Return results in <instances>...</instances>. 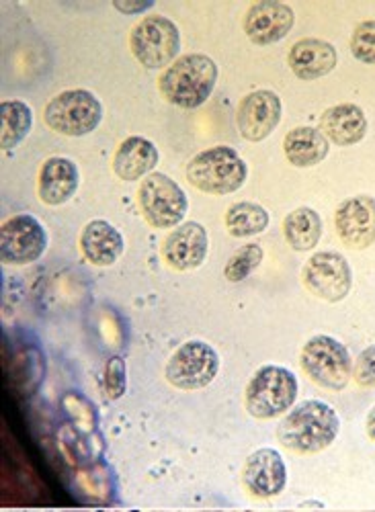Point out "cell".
Returning <instances> with one entry per match:
<instances>
[{
    "mask_svg": "<svg viewBox=\"0 0 375 512\" xmlns=\"http://www.w3.org/2000/svg\"><path fill=\"white\" fill-rule=\"evenodd\" d=\"M283 152L285 158L298 166V168H310L320 164L328 152V140L326 136L316 130V127H296V130H291L285 140H283Z\"/></svg>",
    "mask_w": 375,
    "mask_h": 512,
    "instance_id": "7402d4cb",
    "label": "cell"
},
{
    "mask_svg": "<svg viewBox=\"0 0 375 512\" xmlns=\"http://www.w3.org/2000/svg\"><path fill=\"white\" fill-rule=\"evenodd\" d=\"M103 390L109 400L123 398L125 390H128V365H125L123 357L113 355L103 371Z\"/></svg>",
    "mask_w": 375,
    "mask_h": 512,
    "instance_id": "4316f807",
    "label": "cell"
},
{
    "mask_svg": "<svg viewBox=\"0 0 375 512\" xmlns=\"http://www.w3.org/2000/svg\"><path fill=\"white\" fill-rule=\"evenodd\" d=\"M339 431L341 420L335 408L320 400H306L279 422L277 439L289 451L312 455L335 443Z\"/></svg>",
    "mask_w": 375,
    "mask_h": 512,
    "instance_id": "6da1fadb",
    "label": "cell"
},
{
    "mask_svg": "<svg viewBox=\"0 0 375 512\" xmlns=\"http://www.w3.org/2000/svg\"><path fill=\"white\" fill-rule=\"evenodd\" d=\"M351 52L359 62L375 66V21H363L355 27Z\"/></svg>",
    "mask_w": 375,
    "mask_h": 512,
    "instance_id": "83f0119b",
    "label": "cell"
},
{
    "mask_svg": "<svg viewBox=\"0 0 375 512\" xmlns=\"http://www.w3.org/2000/svg\"><path fill=\"white\" fill-rule=\"evenodd\" d=\"M113 7L123 15H140L152 9L154 3L152 0H138V3H134V0H115Z\"/></svg>",
    "mask_w": 375,
    "mask_h": 512,
    "instance_id": "f546056e",
    "label": "cell"
},
{
    "mask_svg": "<svg viewBox=\"0 0 375 512\" xmlns=\"http://www.w3.org/2000/svg\"><path fill=\"white\" fill-rule=\"evenodd\" d=\"M48 242V232L41 222L29 213H19L7 220L0 230V256L7 265H31L46 252Z\"/></svg>",
    "mask_w": 375,
    "mask_h": 512,
    "instance_id": "8fae6325",
    "label": "cell"
},
{
    "mask_svg": "<svg viewBox=\"0 0 375 512\" xmlns=\"http://www.w3.org/2000/svg\"><path fill=\"white\" fill-rule=\"evenodd\" d=\"M160 160L158 148L154 142L142 138V136H130L128 140H123L113 156V173L121 181H140L152 175V170L156 168Z\"/></svg>",
    "mask_w": 375,
    "mask_h": 512,
    "instance_id": "ffe728a7",
    "label": "cell"
},
{
    "mask_svg": "<svg viewBox=\"0 0 375 512\" xmlns=\"http://www.w3.org/2000/svg\"><path fill=\"white\" fill-rule=\"evenodd\" d=\"M46 125L52 132L82 138L93 134L103 121V105L101 101L87 89H72L56 95L46 111Z\"/></svg>",
    "mask_w": 375,
    "mask_h": 512,
    "instance_id": "5b68a950",
    "label": "cell"
},
{
    "mask_svg": "<svg viewBox=\"0 0 375 512\" xmlns=\"http://www.w3.org/2000/svg\"><path fill=\"white\" fill-rule=\"evenodd\" d=\"M353 377L357 381V386L375 388V345L359 353L353 367Z\"/></svg>",
    "mask_w": 375,
    "mask_h": 512,
    "instance_id": "f1b7e54d",
    "label": "cell"
},
{
    "mask_svg": "<svg viewBox=\"0 0 375 512\" xmlns=\"http://www.w3.org/2000/svg\"><path fill=\"white\" fill-rule=\"evenodd\" d=\"M210 250V238L201 224L185 222L177 226L162 244V256L166 265L175 271L199 269Z\"/></svg>",
    "mask_w": 375,
    "mask_h": 512,
    "instance_id": "2e32d148",
    "label": "cell"
},
{
    "mask_svg": "<svg viewBox=\"0 0 375 512\" xmlns=\"http://www.w3.org/2000/svg\"><path fill=\"white\" fill-rule=\"evenodd\" d=\"M320 132L332 144L355 146L367 134V117L359 105L341 103L322 113Z\"/></svg>",
    "mask_w": 375,
    "mask_h": 512,
    "instance_id": "d6986e66",
    "label": "cell"
},
{
    "mask_svg": "<svg viewBox=\"0 0 375 512\" xmlns=\"http://www.w3.org/2000/svg\"><path fill=\"white\" fill-rule=\"evenodd\" d=\"M283 236L287 244L298 252L316 248L322 236V218L318 211L312 207H298L287 213L283 220Z\"/></svg>",
    "mask_w": 375,
    "mask_h": 512,
    "instance_id": "603a6c76",
    "label": "cell"
},
{
    "mask_svg": "<svg viewBox=\"0 0 375 512\" xmlns=\"http://www.w3.org/2000/svg\"><path fill=\"white\" fill-rule=\"evenodd\" d=\"M130 50L144 68L166 70L181 52V31L162 15L146 17L130 33Z\"/></svg>",
    "mask_w": 375,
    "mask_h": 512,
    "instance_id": "52a82bcc",
    "label": "cell"
},
{
    "mask_svg": "<svg viewBox=\"0 0 375 512\" xmlns=\"http://www.w3.org/2000/svg\"><path fill=\"white\" fill-rule=\"evenodd\" d=\"M263 259H265V250L261 244H255V242L244 244L230 256V261L224 267V277L230 283H240L261 267Z\"/></svg>",
    "mask_w": 375,
    "mask_h": 512,
    "instance_id": "484cf974",
    "label": "cell"
},
{
    "mask_svg": "<svg viewBox=\"0 0 375 512\" xmlns=\"http://www.w3.org/2000/svg\"><path fill=\"white\" fill-rule=\"evenodd\" d=\"M283 105L277 93L273 91H255L246 95L236 111L238 132L248 142L267 140L281 121Z\"/></svg>",
    "mask_w": 375,
    "mask_h": 512,
    "instance_id": "7c38bea8",
    "label": "cell"
},
{
    "mask_svg": "<svg viewBox=\"0 0 375 512\" xmlns=\"http://www.w3.org/2000/svg\"><path fill=\"white\" fill-rule=\"evenodd\" d=\"M300 363L316 386L332 392L345 390L353 373V361L347 347L326 334L308 340L302 349Z\"/></svg>",
    "mask_w": 375,
    "mask_h": 512,
    "instance_id": "8992f818",
    "label": "cell"
},
{
    "mask_svg": "<svg viewBox=\"0 0 375 512\" xmlns=\"http://www.w3.org/2000/svg\"><path fill=\"white\" fill-rule=\"evenodd\" d=\"M365 429H367V435L371 441H375V406L369 410L367 414V420H365Z\"/></svg>",
    "mask_w": 375,
    "mask_h": 512,
    "instance_id": "4dcf8cb0",
    "label": "cell"
},
{
    "mask_svg": "<svg viewBox=\"0 0 375 512\" xmlns=\"http://www.w3.org/2000/svg\"><path fill=\"white\" fill-rule=\"evenodd\" d=\"M33 111L23 101H3L0 105V142L5 150L17 148L31 132Z\"/></svg>",
    "mask_w": 375,
    "mask_h": 512,
    "instance_id": "d4e9b609",
    "label": "cell"
},
{
    "mask_svg": "<svg viewBox=\"0 0 375 512\" xmlns=\"http://www.w3.org/2000/svg\"><path fill=\"white\" fill-rule=\"evenodd\" d=\"M220 373L218 351L203 340H187L164 367V377L177 390L193 392L212 386Z\"/></svg>",
    "mask_w": 375,
    "mask_h": 512,
    "instance_id": "ba28073f",
    "label": "cell"
},
{
    "mask_svg": "<svg viewBox=\"0 0 375 512\" xmlns=\"http://www.w3.org/2000/svg\"><path fill=\"white\" fill-rule=\"evenodd\" d=\"M296 25V13L279 0H261L246 11L244 33L255 46H271L285 39Z\"/></svg>",
    "mask_w": 375,
    "mask_h": 512,
    "instance_id": "4fadbf2b",
    "label": "cell"
},
{
    "mask_svg": "<svg viewBox=\"0 0 375 512\" xmlns=\"http://www.w3.org/2000/svg\"><path fill=\"white\" fill-rule=\"evenodd\" d=\"M125 242L121 232L105 220H93L80 234V250L95 267H111L123 254Z\"/></svg>",
    "mask_w": 375,
    "mask_h": 512,
    "instance_id": "44dd1931",
    "label": "cell"
},
{
    "mask_svg": "<svg viewBox=\"0 0 375 512\" xmlns=\"http://www.w3.org/2000/svg\"><path fill=\"white\" fill-rule=\"evenodd\" d=\"M218 82V64L205 54L177 58L158 78L160 95L175 107L197 109L212 97Z\"/></svg>",
    "mask_w": 375,
    "mask_h": 512,
    "instance_id": "7a4b0ae2",
    "label": "cell"
},
{
    "mask_svg": "<svg viewBox=\"0 0 375 512\" xmlns=\"http://www.w3.org/2000/svg\"><path fill=\"white\" fill-rule=\"evenodd\" d=\"M242 482L255 498H273L285 490L287 467L275 449H259L244 461Z\"/></svg>",
    "mask_w": 375,
    "mask_h": 512,
    "instance_id": "9a60e30c",
    "label": "cell"
},
{
    "mask_svg": "<svg viewBox=\"0 0 375 512\" xmlns=\"http://www.w3.org/2000/svg\"><path fill=\"white\" fill-rule=\"evenodd\" d=\"M298 398V379L287 367L265 365L250 377L244 404L250 416L271 420L285 414Z\"/></svg>",
    "mask_w": 375,
    "mask_h": 512,
    "instance_id": "277c9868",
    "label": "cell"
},
{
    "mask_svg": "<svg viewBox=\"0 0 375 512\" xmlns=\"http://www.w3.org/2000/svg\"><path fill=\"white\" fill-rule=\"evenodd\" d=\"M80 185V170L74 160L64 156H52L39 170L37 193L46 205L58 207L74 197Z\"/></svg>",
    "mask_w": 375,
    "mask_h": 512,
    "instance_id": "e0dca14e",
    "label": "cell"
},
{
    "mask_svg": "<svg viewBox=\"0 0 375 512\" xmlns=\"http://www.w3.org/2000/svg\"><path fill=\"white\" fill-rule=\"evenodd\" d=\"M337 234L353 250L369 248L375 242V199L357 195L345 199L335 213Z\"/></svg>",
    "mask_w": 375,
    "mask_h": 512,
    "instance_id": "5bb4252c",
    "label": "cell"
},
{
    "mask_svg": "<svg viewBox=\"0 0 375 512\" xmlns=\"http://www.w3.org/2000/svg\"><path fill=\"white\" fill-rule=\"evenodd\" d=\"M287 64L300 80H318L337 66V50L324 39L306 37L289 50Z\"/></svg>",
    "mask_w": 375,
    "mask_h": 512,
    "instance_id": "ac0fdd59",
    "label": "cell"
},
{
    "mask_svg": "<svg viewBox=\"0 0 375 512\" xmlns=\"http://www.w3.org/2000/svg\"><path fill=\"white\" fill-rule=\"evenodd\" d=\"M306 289L318 300L339 304L351 291L353 273L345 256L335 250L314 252L302 273Z\"/></svg>",
    "mask_w": 375,
    "mask_h": 512,
    "instance_id": "30bf717a",
    "label": "cell"
},
{
    "mask_svg": "<svg viewBox=\"0 0 375 512\" xmlns=\"http://www.w3.org/2000/svg\"><path fill=\"white\" fill-rule=\"evenodd\" d=\"M248 166L230 146H214L199 152L187 164V181L207 195H230L244 187Z\"/></svg>",
    "mask_w": 375,
    "mask_h": 512,
    "instance_id": "3957f363",
    "label": "cell"
},
{
    "mask_svg": "<svg viewBox=\"0 0 375 512\" xmlns=\"http://www.w3.org/2000/svg\"><path fill=\"white\" fill-rule=\"evenodd\" d=\"M226 230L234 238L263 234L269 228V211L253 201H238L226 211Z\"/></svg>",
    "mask_w": 375,
    "mask_h": 512,
    "instance_id": "cb8c5ba5",
    "label": "cell"
},
{
    "mask_svg": "<svg viewBox=\"0 0 375 512\" xmlns=\"http://www.w3.org/2000/svg\"><path fill=\"white\" fill-rule=\"evenodd\" d=\"M138 201L146 222L156 230L181 226L189 209L187 193L177 181L162 173H152L142 181Z\"/></svg>",
    "mask_w": 375,
    "mask_h": 512,
    "instance_id": "9c48e42d",
    "label": "cell"
}]
</instances>
